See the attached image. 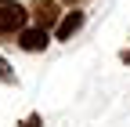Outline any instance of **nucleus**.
Listing matches in <instances>:
<instances>
[{"label": "nucleus", "instance_id": "f257e3e1", "mask_svg": "<svg viewBox=\"0 0 130 127\" xmlns=\"http://www.w3.org/2000/svg\"><path fill=\"white\" fill-rule=\"evenodd\" d=\"M29 22V7L18 0H0V36H18Z\"/></svg>", "mask_w": 130, "mask_h": 127}, {"label": "nucleus", "instance_id": "f03ea898", "mask_svg": "<svg viewBox=\"0 0 130 127\" xmlns=\"http://www.w3.org/2000/svg\"><path fill=\"white\" fill-rule=\"evenodd\" d=\"M47 44H51V29H43V26H25L22 33H18V47L22 51H47Z\"/></svg>", "mask_w": 130, "mask_h": 127}, {"label": "nucleus", "instance_id": "7ed1b4c3", "mask_svg": "<svg viewBox=\"0 0 130 127\" xmlns=\"http://www.w3.org/2000/svg\"><path fill=\"white\" fill-rule=\"evenodd\" d=\"M83 22H87V15L79 11V7H72V11H65L61 18H58V26H54V40H72L79 29H83Z\"/></svg>", "mask_w": 130, "mask_h": 127}, {"label": "nucleus", "instance_id": "20e7f679", "mask_svg": "<svg viewBox=\"0 0 130 127\" xmlns=\"http://www.w3.org/2000/svg\"><path fill=\"white\" fill-rule=\"evenodd\" d=\"M32 18H36V26L43 29H54L58 18H61V7H58V0H32Z\"/></svg>", "mask_w": 130, "mask_h": 127}, {"label": "nucleus", "instance_id": "39448f33", "mask_svg": "<svg viewBox=\"0 0 130 127\" xmlns=\"http://www.w3.org/2000/svg\"><path fill=\"white\" fill-rule=\"evenodd\" d=\"M0 80H4V84H14V80H18V76H14V69H11V62H7L4 55H0Z\"/></svg>", "mask_w": 130, "mask_h": 127}, {"label": "nucleus", "instance_id": "423d86ee", "mask_svg": "<svg viewBox=\"0 0 130 127\" xmlns=\"http://www.w3.org/2000/svg\"><path fill=\"white\" fill-rule=\"evenodd\" d=\"M22 127H43V120H40V113H29V116H25V123H22Z\"/></svg>", "mask_w": 130, "mask_h": 127}, {"label": "nucleus", "instance_id": "0eeeda50", "mask_svg": "<svg viewBox=\"0 0 130 127\" xmlns=\"http://www.w3.org/2000/svg\"><path fill=\"white\" fill-rule=\"evenodd\" d=\"M119 58H123V62H126V66H130V47H126V51H123V55H119Z\"/></svg>", "mask_w": 130, "mask_h": 127}, {"label": "nucleus", "instance_id": "6e6552de", "mask_svg": "<svg viewBox=\"0 0 130 127\" xmlns=\"http://www.w3.org/2000/svg\"><path fill=\"white\" fill-rule=\"evenodd\" d=\"M65 4H69V7H79V0H65Z\"/></svg>", "mask_w": 130, "mask_h": 127}]
</instances>
